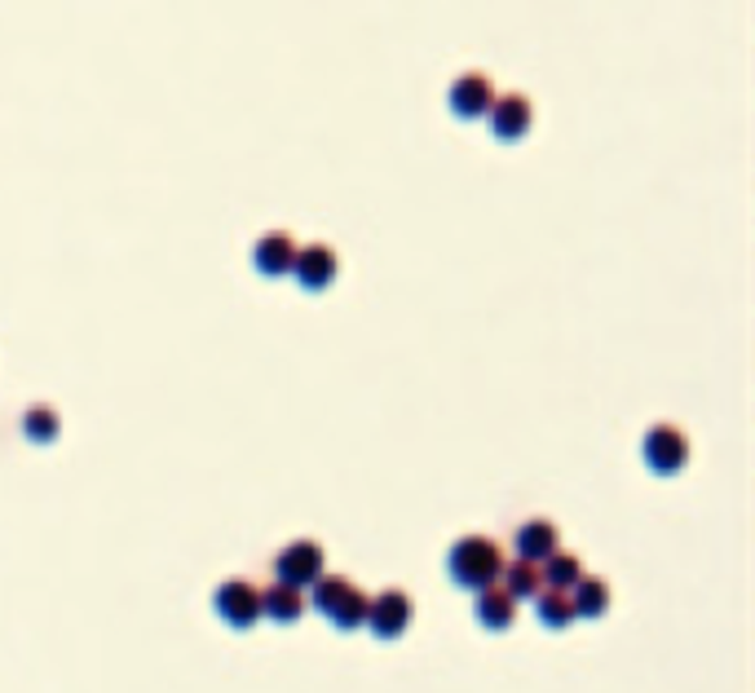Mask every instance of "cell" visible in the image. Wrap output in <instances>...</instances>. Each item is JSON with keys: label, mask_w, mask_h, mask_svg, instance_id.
<instances>
[{"label": "cell", "mask_w": 755, "mask_h": 693, "mask_svg": "<svg viewBox=\"0 0 755 693\" xmlns=\"http://www.w3.org/2000/svg\"><path fill=\"white\" fill-rule=\"evenodd\" d=\"M446 566H451V579H455L460 588L482 592V588L500 583L504 552H500V543L487 539V534H468V539H460V543L451 547V562H446Z\"/></svg>", "instance_id": "1"}, {"label": "cell", "mask_w": 755, "mask_h": 693, "mask_svg": "<svg viewBox=\"0 0 755 693\" xmlns=\"http://www.w3.org/2000/svg\"><path fill=\"white\" fill-rule=\"evenodd\" d=\"M487 119H491V133L500 137V142H521V137L530 133V124H534V102L526 93H495Z\"/></svg>", "instance_id": "2"}, {"label": "cell", "mask_w": 755, "mask_h": 693, "mask_svg": "<svg viewBox=\"0 0 755 693\" xmlns=\"http://www.w3.org/2000/svg\"><path fill=\"white\" fill-rule=\"evenodd\" d=\"M274 570H279V583H292V588H310L318 575H323V547L314 539H297L279 552V562H274Z\"/></svg>", "instance_id": "3"}, {"label": "cell", "mask_w": 755, "mask_h": 693, "mask_svg": "<svg viewBox=\"0 0 755 693\" xmlns=\"http://www.w3.org/2000/svg\"><path fill=\"white\" fill-rule=\"evenodd\" d=\"M446 102H451V111H455L460 119H487V111H491V102H495V85H491V76H482V72H464V76L451 85Z\"/></svg>", "instance_id": "4"}, {"label": "cell", "mask_w": 755, "mask_h": 693, "mask_svg": "<svg viewBox=\"0 0 755 693\" xmlns=\"http://www.w3.org/2000/svg\"><path fill=\"white\" fill-rule=\"evenodd\" d=\"M645 459L654 472H680L684 459H690V438H684L676 425H654L645 433Z\"/></svg>", "instance_id": "5"}, {"label": "cell", "mask_w": 755, "mask_h": 693, "mask_svg": "<svg viewBox=\"0 0 755 693\" xmlns=\"http://www.w3.org/2000/svg\"><path fill=\"white\" fill-rule=\"evenodd\" d=\"M217 614L230 628H252L261 618V588H252L248 579H230L217 588Z\"/></svg>", "instance_id": "6"}, {"label": "cell", "mask_w": 755, "mask_h": 693, "mask_svg": "<svg viewBox=\"0 0 755 693\" xmlns=\"http://www.w3.org/2000/svg\"><path fill=\"white\" fill-rule=\"evenodd\" d=\"M336 269H340V261H336V252H331L327 243L297 248V256H292V274H297V284H301V288H310V292H323V288L336 279Z\"/></svg>", "instance_id": "7"}, {"label": "cell", "mask_w": 755, "mask_h": 693, "mask_svg": "<svg viewBox=\"0 0 755 693\" xmlns=\"http://www.w3.org/2000/svg\"><path fill=\"white\" fill-rule=\"evenodd\" d=\"M367 622H372V632L385 637V641L402 637V632H406V622H411V596L398 592V588L372 596V614H367Z\"/></svg>", "instance_id": "8"}, {"label": "cell", "mask_w": 755, "mask_h": 693, "mask_svg": "<svg viewBox=\"0 0 755 693\" xmlns=\"http://www.w3.org/2000/svg\"><path fill=\"white\" fill-rule=\"evenodd\" d=\"M292 256H297V239L288 230H269L252 248V265L265 274V279H284V274H292Z\"/></svg>", "instance_id": "9"}, {"label": "cell", "mask_w": 755, "mask_h": 693, "mask_svg": "<svg viewBox=\"0 0 755 693\" xmlns=\"http://www.w3.org/2000/svg\"><path fill=\"white\" fill-rule=\"evenodd\" d=\"M477 618H482V628L504 632V628H513V618H517V601L500 583H491V588L477 592Z\"/></svg>", "instance_id": "10"}, {"label": "cell", "mask_w": 755, "mask_h": 693, "mask_svg": "<svg viewBox=\"0 0 755 693\" xmlns=\"http://www.w3.org/2000/svg\"><path fill=\"white\" fill-rule=\"evenodd\" d=\"M500 588L513 596V601H534L539 592H543V570H539V562H504V570H500Z\"/></svg>", "instance_id": "11"}, {"label": "cell", "mask_w": 755, "mask_h": 693, "mask_svg": "<svg viewBox=\"0 0 755 693\" xmlns=\"http://www.w3.org/2000/svg\"><path fill=\"white\" fill-rule=\"evenodd\" d=\"M548 552H557V526L543 521V517H530L517 530V557L521 562H543Z\"/></svg>", "instance_id": "12"}, {"label": "cell", "mask_w": 755, "mask_h": 693, "mask_svg": "<svg viewBox=\"0 0 755 693\" xmlns=\"http://www.w3.org/2000/svg\"><path fill=\"white\" fill-rule=\"evenodd\" d=\"M305 609V592L292 583H269L261 588V614H269L274 622H297Z\"/></svg>", "instance_id": "13"}, {"label": "cell", "mask_w": 755, "mask_h": 693, "mask_svg": "<svg viewBox=\"0 0 755 693\" xmlns=\"http://www.w3.org/2000/svg\"><path fill=\"white\" fill-rule=\"evenodd\" d=\"M570 605H575V618H601V614L609 609V583L583 575V579L570 588Z\"/></svg>", "instance_id": "14"}, {"label": "cell", "mask_w": 755, "mask_h": 693, "mask_svg": "<svg viewBox=\"0 0 755 693\" xmlns=\"http://www.w3.org/2000/svg\"><path fill=\"white\" fill-rule=\"evenodd\" d=\"M539 570H543V588H575L579 579H583V562L575 557V552H548V557L539 562Z\"/></svg>", "instance_id": "15"}, {"label": "cell", "mask_w": 755, "mask_h": 693, "mask_svg": "<svg viewBox=\"0 0 755 693\" xmlns=\"http://www.w3.org/2000/svg\"><path fill=\"white\" fill-rule=\"evenodd\" d=\"M534 609H539L543 628H570V622H575V605H570V592L566 588H543L534 596Z\"/></svg>", "instance_id": "16"}, {"label": "cell", "mask_w": 755, "mask_h": 693, "mask_svg": "<svg viewBox=\"0 0 755 693\" xmlns=\"http://www.w3.org/2000/svg\"><path fill=\"white\" fill-rule=\"evenodd\" d=\"M367 614H372V596L354 588V592H350L345 601H340V605H336V609H331L327 618L336 622V628H345V632H354V628H367Z\"/></svg>", "instance_id": "17"}, {"label": "cell", "mask_w": 755, "mask_h": 693, "mask_svg": "<svg viewBox=\"0 0 755 693\" xmlns=\"http://www.w3.org/2000/svg\"><path fill=\"white\" fill-rule=\"evenodd\" d=\"M310 588H314V605H318L323 614H331L340 601H345V596L354 592V583H350L345 575H318Z\"/></svg>", "instance_id": "18"}, {"label": "cell", "mask_w": 755, "mask_h": 693, "mask_svg": "<svg viewBox=\"0 0 755 693\" xmlns=\"http://www.w3.org/2000/svg\"><path fill=\"white\" fill-rule=\"evenodd\" d=\"M58 429H62V420H58V411L53 406H32L27 415H23V433L32 438V442H53L58 438Z\"/></svg>", "instance_id": "19"}]
</instances>
